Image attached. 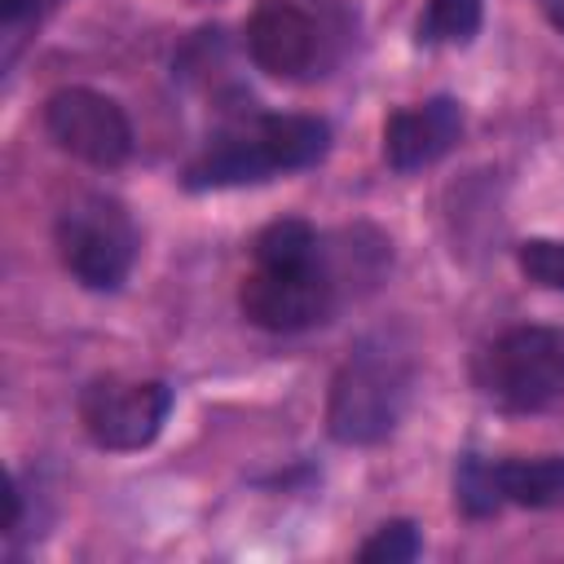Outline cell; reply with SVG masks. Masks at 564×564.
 <instances>
[{
  "mask_svg": "<svg viewBox=\"0 0 564 564\" xmlns=\"http://www.w3.org/2000/svg\"><path fill=\"white\" fill-rule=\"evenodd\" d=\"M414 383V361L392 335H370L361 339L348 361L339 366L330 383V405H326V432L339 445H375L383 441L410 397Z\"/></svg>",
  "mask_w": 564,
  "mask_h": 564,
  "instance_id": "cell-1",
  "label": "cell"
},
{
  "mask_svg": "<svg viewBox=\"0 0 564 564\" xmlns=\"http://www.w3.org/2000/svg\"><path fill=\"white\" fill-rule=\"evenodd\" d=\"M57 256L88 291H115L137 260V225L119 198L79 194L57 212Z\"/></svg>",
  "mask_w": 564,
  "mask_h": 564,
  "instance_id": "cell-2",
  "label": "cell"
},
{
  "mask_svg": "<svg viewBox=\"0 0 564 564\" xmlns=\"http://www.w3.org/2000/svg\"><path fill=\"white\" fill-rule=\"evenodd\" d=\"M476 375L494 401L511 410H542L564 392V330L516 326L485 348Z\"/></svg>",
  "mask_w": 564,
  "mask_h": 564,
  "instance_id": "cell-3",
  "label": "cell"
},
{
  "mask_svg": "<svg viewBox=\"0 0 564 564\" xmlns=\"http://www.w3.org/2000/svg\"><path fill=\"white\" fill-rule=\"evenodd\" d=\"M172 410V388L163 379H93L79 392V423L101 449H141L150 445Z\"/></svg>",
  "mask_w": 564,
  "mask_h": 564,
  "instance_id": "cell-4",
  "label": "cell"
},
{
  "mask_svg": "<svg viewBox=\"0 0 564 564\" xmlns=\"http://www.w3.org/2000/svg\"><path fill=\"white\" fill-rule=\"evenodd\" d=\"M44 128L57 150L93 167H119L132 154V123L123 106L97 88H57L44 101Z\"/></svg>",
  "mask_w": 564,
  "mask_h": 564,
  "instance_id": "cell-5",
  "label": "cell"
},
{
  "mask_svg": "<svg viewBox=\"0 0 564 564\" xmlns=\"http://www.w3.org/2000/svg\"><path fill=\"white\" fill-rule=\"evenodd\" d=\"M238 304L247 322L264 330H304L326 322V313L335 308V278L322 269V260L304 269L256 264L238 286Z\"/></svg>",
  "mask_w": 564,
  "mask_h": 564,
  "instance_id": "cell-6",
  "label": "cell"
},
{
  "mask_svg": "<svg viewBox=\"0 0 564 564\" xmlns=\"http://www.w3.org/2000/svg\"><path fill=\"white\" fill-rule=\"evenodd\" d=\"M247 53L264 75L300 79L317 57V26L295 0H260L247 18Z\"/></svg>",
  "mask_w": 564,
  "mask_h": 564,
  "instance_id": "cell-7",
  "label": "cell"
},
{
  "mask_svg": "<svg viewBox=\"0 0 564 564\" xmlns=\"http://www.w3.org/2000/svg\"><path fill=\"white\" fill-rule=\"evenodd\" d=\"M458 132H463V106L454 97H432L423 106L388 115V123H383V159L397 172L427 167V163H436L441 154L454 150Z\"/></svg>",
  "mask_w": 564,
  "mask_h": 564,
  "instance_id": "cell-8",
  "label": "cell"
},
{
  "mask_svg": "<svg viewBox=\"0 0 564 564\" xmlns=\"http://www.w3.org/2000/svg\"><path fill=\"white\" fill-rule=\"evenodd\" d=\"M273 163L269 150L260 141V128H234L225 137L212 141V150L203 159L189 163L185 185L189 189H225V185H251V181H269Z\"/></svg>",
  "mask_w": 564,
  "mask_h": 564,
  "instance_id": "cell-9",
  "label": "cell"
},
{
  "mask_svg": "<svg viewBox=\"0 0 564 564\" xmlns=\"http://www.w3.org/2000/svg\"><path fill=\"white\" fill-rule=\"evenodd\" d=\"M256 128H260V141L269 150L273 172L313 167L330 145V128L317 115H260Z\"/></svg>",
  "mask_w": 564,
  "mask_h": 564,
  "instance_id": "cell-10",
  "label": "cell"
},
{
  "mask_svg": "<svg viewBox=\"0 0 564 564\" xmlns=\"http://www.w3.org/2000/svg\"><path fill=\"white\" fill-rule=\"evenodd\" d=\"M498 489L516 507H560L564 502V454H542V458H502L494 463Z\"/></svg>",
  "mask_w": 564,
  "mask_h": 564,
  "instance_id": "cell-11",
  "label": "cell"
},
{
  "mask_svg": "<svg viewBox=\"0 0 564 564\" xmlns=\"http://www.w3.org/2000/svg\"><path fill=\"white\" fill-rule=\"evenodd\" d=\"M251 247H256V264H264V269H304V264H317V234L300 216H286V220L264 225Z\"/></svg>",
  "mask_w": 564,
  "mask_h": 564,
  "instance_id": "cell-12",
  "label": "cell"
},
{
  "mask_svg": "<svg viewBox=\"0 0 564 564\" xmlns=\"http://www.w3.org/2000/svg\"><path fill=\"white\" fill-rule=\"evenodd\" d=\"M480 31V0H427L419 44H467Z\"/></svg>",
  "mask_w": 564,
  "mask_h": 564,
  "instance_id": "cell-13",
  "label": "cell"
},
{
  "mask_svg": "<svg viewBox=\"0 0 564 564\" xmlns=\"http://www.w3.org/2000/svg\"><path fill=\"white\" fill-rule=\"evenodd\" d=\"M454 502H458L467 516H494V511L507 502L502 489H498L494 463L467 454V458L458 463V476H454Z\"/></svg>",
  "mask_w": 564,
  "mask_h": 564,
  "instance_id": "cell-14",
  "label": "cell"
},
{
  "mask_svg": "<svg viewBox=\"0 0 564 564\" xmlns=\"http://www.w3.org/2000/svg\"><path fill=\"white\" fill-rule=\"evenodd\" d=\"M419 551H423L419 524H414V520H388V524H379V529L361 542L357 560H361V564H410Z\"/></svg>",
  "mask_w": 564,
  "mask_h": 564,
  "instance_id": "cell-15",
  "label": "cell"
},
{
  "mask_svg": "<svg viewBox=\"0 0 564 564\" xmlns=\"http://www.w3.org/2000/svg\"><path fill=\"white\" fill-rule=\"evenodd\" d=\"M520 273L546 291H564V238H529L516 251Z\"/></svg>",
  "mask_w": 564,
  "mask_h": 564,
  "instance_id": "cell-16",
  "label": "cell"
},
{
  "mask_svg": "<svg viewBox=\"0 0 564 564\" xmlns=\"http://www.w3.org/2000/svg\"><path fill=\"white\" fill-rule=\"evenodd\" d=\"M31 9H35V0H0V18H4V26H18Z\"/></svg>",
  "mask_w": 564,
  "mask_h": 564,
  "instance_id": "cell-17",
  "label": "cell"
},
{
  "mask_svg": "<svg viewBox=\"0 0 564 564\" xmlns=\"http://www.w3.org/2000/svg\"><path fill=\"white\" fill-rule=\"evenodd\" d=\"M546 18H551V26L564 35V4H551V9H546Z\"/></svg>",
  "mask_w": 564,
  "mask_h": 564,
  "instance_id": "cell-18",
  "label": "cell"
}]
</instances>
